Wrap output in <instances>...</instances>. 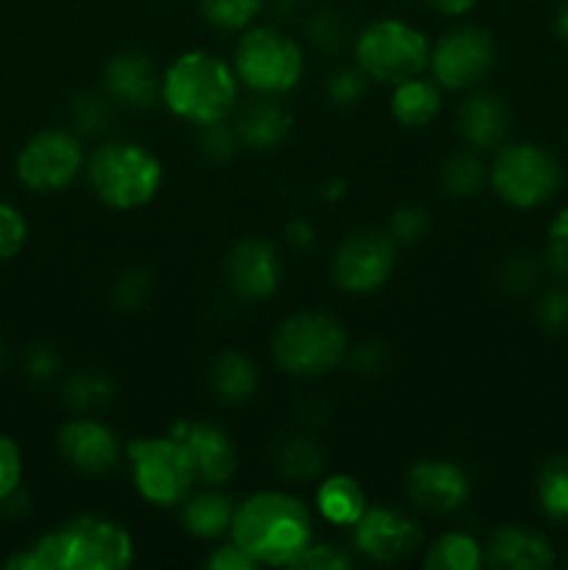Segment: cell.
Here are the masks:
<instances>
[{"label": "cell", "mask_w": 568, "mask_h": 570, "mask_svg": "<svg viewBox=\"0 0 568 570\" xmlns=\"http://www.w3.org/2000/svg\"><path fill=\"white\" fill-rule=\"evenodd\" d=\"M310 507L282 490H259L234 507L228 538L256 566H293L315 538Z\"/></svg>", "instance_id": "obj_1"}, {"label": "cell", "mask_w": 568, "mask_h": 570, "mask_svg": "<svg viewBox=\"0 0 568 570\" xmlns=\"http://www.w3.org/2000/svg\"><path fill=\"white\" fill-rule=\"evenodd\" d=\"M134 560V540L117 521L81 515L42 534L6 562L11 570H123Z\"/></svg>", "instance_id": "obj_2"}, {"label": "cell", "mask_w": 568, "mask_h": 570, "mask_svg": "<svg viewBox=\"0 0 568 570\" xmlns=\"http://www.w3.org/2000/svg\"><path fill=\"white\" fill-rule=\"evenodd\" d=\"M239 78L228 61L206 50H187L161 76V104L184 122L212 126L237 106Z\"/></svg>", "instance_id": "obj_3"}, {"label": "cell", "mask_w": 568, "mask_h": 570, "mask_svg": "<svg viewBox=\"0 0 568 570\" xmlns=\"http://www.w3.org/2000/svg\"><path fill=\"white\" fill-rule=\"evenodd\" d=\"M89 187L109 209L131 212L150 204L161 187V161L145 145L106 142L89 156Z\"/></svg>", "instance_id": "obj_4"}, {"label": "cell", "mask_w": 568, "mask_h": 570, "mask_svg": "<svg viewBox=\"0 0 568 570\" xmlns=\"http://www.w3.org/2000/svg\"><path fill=\"white\" fill-rule=\"evenodd\" d=\"M273 362L290 376H323L349 356L343 323L323 312H295L273 334Z\"/></svg>", "instance_id": "obj_5"}, {"label": "cell", "mask_w": 568, "mask_h": 570, "mask_svg": "<svg viewBox=\"0 0 568 570\" xmlns=\"http://www.w3.org/2000/svg\"><path fill=\"white\" fill-rule=\"evenodd\" d=\"M234 72L239 81L265 98H278L304 78V50L284 31L271 26L251 28L234 48Z\"/></svg>", "instance_id": "obj_6"}, {"label": "cell", "mask_w": 568, "mask_h": 570, "mask_svg": "<svg viewBox=\"0 0 568 570\" xmlns=\"http://www.w3.org/2000/svg\"><path fill=\"white\" fill-rule=\"evenodd\" d=\"M429 42L423 31L404 20H376L356 37L354 59L368 81L395 83L421 76L429 67Z\"/></svg>", "instance_id": "obj_7"}, {"label": "cell", "mask_w": 568, "mask_h": 570, "mask_svg": "<svg viewBox=\"0 0 568 570\" xmlns=\"http://www.w3.org/2000/svg\"><path fill=\"white\" fill-rule=\"evenodd\" d=\"M126 460L131 465L134 488L148 504L178 507L198 482L187 451L173 434L131 440L126 443Z\"/></svg>", "instance_id": "obj_8"}, {"label": "cell", "mask_w": 568, "mask_h": 570, "mask_svg": "<svg viewBox=\"0 0 568 570\" xmlns=\"http://www.w3.org/2000/svg\"><path fill=\"white\" fill-rule=\"evenodd\" d=\"M493 193L516 209H532L555 198L562 184V167L549 150L532 142L501 145L488 170Z\"/></svg>", "instance_id": "obj_9"}, {"label": "cell", "mask_w": 568, "mask_h": 570, "mask_svg": "<svg viewBox=\"0 0 568 570\" xmlns=\"http://www.w3.org/2000/svg\"><path fill=\"white\" fill-rule=\"evenodd\" d=\"M496 65V45L484 28L460 26L438 39L429 50V72L440 89H473Z\"/></svg>", "instance_id": "obj_10"}, {"label": "cell", "mask_w": 568, "mask_h": 570, "mask_svg": "<svg viewBox=\"0 0 568 570\" xmlns=\"http://www.w3.org/2000/svg\"><path fill=\"white\" fill-rule=\"evenodd\" d=\"M84 167V148L76 134L50 128L22 145L17 156V178L33 193H59L78 178Z\"/></svg>", "instance_id": "obj_11"}, {"label": "cell", "mask_w": 568, "mask_h": 570, "mask_svg": "<svg viewBox=\"0 0 568 570\" xmlns=\"http://www.w3.org/2000/svg\"><path fill=\"white\" fill-rule=\"evenodd\" d=\"M395 267V243L384 232H354L337 245L332 278L343 293L368 295L382 287Z\"/></svg>", "instance_id": "obj_12"}, {"label": "cell", "mask_w": 568, "mask_h": 570, "mask_svg": "<svg viewBox=\"0 0 568 570\" xmlns=\"http://www.w3.org/2000/svg\"><path fill=\"white\" fill-rule=\"evenodd\" d=\"M351 532H354L351 534L354 549L382 566L415 554L423 540L421 527L393 507H368L365 515L351 527Z\"/></svg>", "instance_id": "obj_13"}, {"label": "cell", "mask_w": 568, "mask_h": 570, "mask_svg": "<svg viewBox=\"0 0 568 570\" xmlns=\"http://www.w3.org/2000/svg\"><path fill=\"white\" fill-rule=\"evenodd\" d=\"M170 434L187 451L200 484H206V488H221L228 479H234V473L239 468V454L226 429L206 421H178L170 429Z\"/></svg>", "instance_id": "obj_14"}, {"label": "cell", "mask_w": 568, "mask_h": 570, "mask_svg": "<svg viewBox=\"0 0 568 570\" xmlns=\"http://www.w3.org/2000/svg\"><path fill=\"white\" fill-rule=\"evenodd\" d=\"M56 445H59V454L65 456L67 465L89 473V476L115 471L126 454V445L120 443L115 429L106 426L104 421H95V417L67 421L56 434Z\"/></svg>", "instance_id": "obj_15"}, {"label": "cell", "mask_w": 568, "mask_h": 570, "mask_svg": "<svg viewBox=\"0 0 568 570\" xmlns=\"http://www.w3.org/2000/svg\"><path fill=\"white\" fill-rule=\"evenodd\" d=\"M407 495L429 515H451L471 499V482L451 460H421L407 473Z\"/></svg>", "instance_id": "obj_16"}, {"label": "cell", "mask_w": 568, "mask_h": 570, "mask_svg": "<svg viewBox=\"0 0 568 570\" xmlns=\"http://www.w3.org/2000/svg\"><path fill=\"white\" fill-rule=\"evenodd\" d=\"M282 265L278 254L267 239L245 237L228 250L226 282L239 301H265L276 293Z\"/></svg>", "instance_id": "obj_17"}, {"label": "cell", "mask_w": 568, "mask_h": 570, "mask_svg": "<svg viewBox=\"0 0 568 570\" xmlns=\"http://www.w3.org/2000/svg\"><path fill=\"white\" fill-rule=\"evenodd\" d=\"M482 549L484 566L496 570H543L555 562L549 540L527 527L496 529Z\"/></svg>", "instance_id": "obj_18"}, {"label": "cell", "mask_w": 568, "mask_h": 570, "mask_svg": "<svg viewBox=\"0 0 568 570\" xmlns=\"http://www.w3.org/2000/svg\"><path fill=\"white\" fill-rule=\"evenodd\" d=\"M106 92L131 109H148L161 98V78L156 76L154 61L137 50L117 53L104 70Z\"/></svg>", "instance_id": "obj_19"}, {"label": "cell", "mask_w": 568, "mask_h": 570, "mask_svg": "<svg viewBox=\"0 0 568 570\" xmlns=\"http://www.w3.org/2000/svg\"><path fill=\"white\" fill-rule=\"evenodd\" d=\"M457 126L471 148H501L510 134V106L493 92H477L466 98L457 109Z\"/></svg>", "instance_id": "obj_20"}, {"label": "cell", "mask_w": 568, "mask_h": 570, "mask_svg": "<svg viewBox=\"0 0 568 570\" xmlns=\"http://www.w3.org/2000/svg\"><path fill=\"white\" fill-rule=\"evenodd\" d=\"M290 128H293V115L273 98L248 104L234 122L239 145L251 150L278 148L287 139Z\"/></svg>", "instance_id": "obj_21"}, {"label": "cell", "mask_w": 568, "mask_h": 570, "mask_svg": "<svg viewBox=\"0 0 568 570\" xmlns=\"http://www.w3.org/2000/svg\"><path fill=\"white\" fill-rule=\"evenodd\" d=\"M315 507L323 521L334 523V527H354L365 515L368 499L365 490L360 488L354 476L332 473V476L321 479V484H317Z\"/></svg>", "instance_id": "obj_22"}, {"label": "cell", "mask_w": 568, "mask_h": 570, "mask_svg": "<svg viewBox=\"0 0 568 570\" xmlns=\"http://www.w3.org/2000/svg\"><path fill=\"white\" fill-rule=\"evenodd\" d=\"M182 523L193 538L215 540L228 534L234 518V501L217 490H204V493H189L182 501Z\"/></svg>", "instance_id": "obj_23"}, {"label": "cell", "mask_w": 568, "mask_h": 570, "mask_svg": "<svg viewBox=\"0 0 568 570\" xmlns=\"http://www.w3.org/2000/svg\"><path fill=\"white\" fill-rule=\"evenodd\" d=\"M440 83L427 81V78L415 76L407 81L395 83L393 95H390V115L401 122L404 128H423L440 115Z\"/></svg>", "instance_id": "obj_24"}, {"label": "cell", "mask_w": 568, "mask_h": 570, "mask_svg": "<svg viewBox=\"0 0 568 570\" xmlns=\"http://www.w3.org/2000/svg\"><path fill=\"white\" fill-rule=\"evenodd\" d=\"M209 384L215 395L226 404H243L259 387V371L239 351H223L209 371Z\"/></svg>", "instance_id": "obj_25"}, {"label": "cell", "mask_w": 568, "mask_h": 570, "mask_svg": "<svg viewBox=\"0 0 568 570\" xmlns=\"http://www.w3.org/2000/svg\"><path fill=\"white\" fill-rule=\"evenodd\" d=\"M484 566V549L473 534L445 532L434 540L423 557L427 570H477Z\"/></svg>", "instance_id": "obj_26"}, {"label": "cell", "mask_w": 568, "mask_h": 570, "mask_svg": "<svg viewBox=\"0 0 568 570\" xmlns=\"http://www.w3.org/2000/svg\"><path fill=\"white\" fill-rule=\"evenodd\" d=\"M538 504L551 521H568V456H551L540 468Z\"/></svg>", "instance_id": "obj_27"}, {"label": "cell", "mask_w": 568, "mask_h": 570, "mask_svg": "<svg viewBox=\"0 0 568 570\" xmlns=\"http://www.w3.org/2000/svg\"><path fill=\"white\" fill-rule=\"evenodd\" d=\"M276 465L282 476L293 479V482H310V479L321 473L323 454L310 438H290L278 449Z\"/></svg>", "instance_id": "obj_28"}, {"label": "cell", "mask_w": 568, "mask_h": 570, "mask_svg": "<svg viewBox=\"0 0 568 570\" xmlns=\"http://www.w3.org/2000/svg\"><path fill=\"white\" fill-rule=\"evenodd\" d=\"M440 184H443L449 195L471 198V195H477L488 184V167L473 154H457L445 161L443 173H440Z\"/></svg>", "instance_id": "obj_29"}, {"label": "cell", "mask_w": 568, "mask_h": 570, "mask_svg": "<svg viewBox=\"0 0 568 570\" xmlns=\"http://www.w3.org/2000/svg\"><path fill=\"white\" fill-rule=\"evenodd\" d=\"M262 0H200V14L221 31H245L256 20Z\"/></svg>", "instance_id": "obj_30"}, {"label": "cell", "mask_w": 568, "mask_h": 570, "mask_svg": "<svg viewBox=\"0 0 568 570\" xmlns=\"http://www.w3.org/2000/svg\"><path fill=\"white\" fill-rule=\"evenodd\" d=\"M65 395L76 410H92V406L106 404L111 399V384L98 373H81V376L67 382Z\"/></svg>", "instance_id": "obj_31"}, {"label": "cell", "mask_w": 568, "mask_h": 570, "mask_svg": "<svg viewBox=\"0 0 568 570\" xmlns=\"http://www.w3.org/2000/svg\"><path fill=\"white\" fill-rule=\"evenodd\" d=\"M26 237H28V226L22 212L0 200V262L20 254L22 245H26Z\"/></svg>", "instance_id": "obj_32"}, {"label": "cell", "mask_w": 568, "mask_h": 570, "mask_svg": "<svg viewBox=\"0 0 568 570\" xmlns=\"http://www.w3.org/2000/svg\"><path fill=\"white\" fill-rule=\"evenodd\" d=\"M365 81L368 76L356 67V70H337L329 76L326 81V95L337 106H354L360 104L362 95H365Z\"/></svg>", "instance_id": "obj_33"}, {"label": "cell", "mask_w": 568, "mask_h": 570, "mask_svg": "<svg viewBox=\"0 0 568 570\" xmlns=\"http://www.w3.org/2000/svg\"><path fill=\"white\" fill-rule=\"evenodd\" d=\"M290 568L298 570H345L351 568V554L340 546L312 543Z\"/></svg>", "instance_id": "obj_34"}, {"label": "cell", "mask_w": 568, "mask_h": 570, "mask_svg": "<svg viewBox=\"0 0 568 570\" xmlns=\"http://www.w3.org/2000/svg\"><path fill=\"white\" fill-rule=\"evenodd\" d=\"M22 479V454L17 443L6 434H0V501L11 499L20 488Z\"/></svg>", "instance_id": "obj_35"}, {"label": "cell", "mask_w": 568, "mask_h": 570, "mask_svg": "<svg viewBox=\"0 0 568 570\" xmlns=\"http://www.w3.org/2000/svg\"><path fill=\"white\" fill-rule=\"evenodd\" d=\"M109 100L100 98V95H84L72 106V120H76L78 131L84 134H98L109 122Z\"/></svg>", "instance_id": "obj_36"}, {"label": "cell", "mask_w": 568, "mask_h": 570, "mask_svg": "<svg viewBox=\"0 0 568 570\" xmlns=\"http://www.w3.org/2000/svg\"><path fill=\"white\" fill-rule=\"evenodd\" d=\"M427 232H429L427 212L415 209V206H404V209H399L393 215L388 234L393 237V243L399 245V243H415V239H421Z\"/></svg>", "instance_id": "obj_37"}, {"label": "cell", "mask_w": 568, "mask_h": 570, "mask_svg": "<svg viewBox=\"0 0 568 570\" xmlns=\"http://www.w3.org/2000/svg\"><path fill=\"white\" fill-rule=\"evenodd\" d=\"M546 259L560 276H568V209L551 220L549 234H546Z\"/></svg>", "instance_id": "obj_38"}, {"label": "cell", "mask_w": 568, "mask_h": 570, "mask_svg": "<svg viewBox=\"0 0 568 570\" xmlns=\"http://www.w3.org/2000/svg\"><path fill=\"white\" fill-rule=\"evenodd\" d=\"M200 145H204V154L209 156V159L221 161L228 159V156L239 148V137L226 120H221L212 122V126H204V139H200Z\"/></svg>", "instance_id": "obj_39"}, {"label": "cell", "mask_w": 568, "mask_h": 570, "mask_svg": "<svg viewBox=\"0 0 568 570\" xmlns=\"http://www.w3.org/2000/svg\"><path fill=\"white\" fill-rule=\"evenodd\" d=\"M538 315L549 332H566L568 328V289H551L540 298Z\"/></svg>", "instance_id": "obj_40"}, {"label": "cell", "mask_w": 568, "mask_h": 570, "mask_svg": "<svg viewBox=\"0 0 568 570\" xmlns=\"http://www.w3.org/2000/svg\"><path fill=\"white\" fill-rule=\"evenodd\" d=\"M204 566L209 570H254L256 562L251 560L234 540H228V543L215 546V549L209 551Z\"/></svg>", "instance_id": "obj_41"}, {"label": "cell", "mask_w": 568, "mask_h": 570, "mask_svg": "<svg viewBox=\"0 0 568 570\" xmlns=\"http://www.w3.org/2000/svg\"><path fill=\"white\" fill-rule=\"evenodd\" d=\"M148 293V278L143 273H128V276L120 278V287H117V301L123 306H137L139 301Z\"/></svg>", "instance_id": "obj_42"}, {"label": "cell", "mask_w": 568, "mask_h": 570, "mask_svg": "<svg viewBox=\"0 0 568 570\" xmlns=\"http://www.w3.org/2000/svg\"><path fill=\"white\" fill-rule=\"evenodd\" d=\"M535 282V265L527 259H516L507 265V287L527 289Z\"/></svg>", "instance_id": "obj_43"}, {"label": "cell", "mask_w": 568, "mask_h": 570, "mask_svg": "<svg viewBox=\"0 0 568 570\" xmlns=\"http://www.w3.org/2000/svg\"><path fill=\"white\" fill-rule=\"evenodd\" d=\"M56 371V356L50 354L48 348H33L31 356H28V373L37 379L53 376Z\"/></svg>", "instance_id": "obj_44"}, {"label": "cell", "mask_w": 568, "mask_h": 570, "mask_svg": "<svg viewBox=\"0 0 568 570\" xmlns=\"http://www.w3.org/2000/svg\"><path fill=\"white\" fill-rule=\"evenodd\" d=\"M423 3L432 6L434 11H440V14L457 17V14H466L477 0H423Z\"/></svg>", "instance_id": "obj_45"}, {"label": "cell", "mask_w": 568, "mask_h": 570, "mask_svg": "<svg viewBox=\"0 0 568 570\" xmlns=\"http://www.w3.org/2000/svg\"><path fill=\"white\" fill-rule=\"evenodd\" d=\"M287 234H290V243L298 245V248H304V245L312 243V234H315V232H312L310 223L295 220V223H290V226H287Z\"/></svg>", "instance_id": "obj_46"}, {"label": "cell", "mask_w": 568, "mask_h": 570, "mask_svg": "<svg viewBox=\"0 0 568 570\" xmlns=\"http://www.w3.org/2000/svg\"><path fill=\"white\" fill-rule=\"evenodd\" d=\"M555 31H557V37L566 39V42H568V0L560 6V11H557V17H555Z\"/></svg>", "instance_id": "obj_47"}]
</instances>
